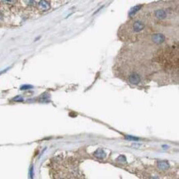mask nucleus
<instances>
[{
	"mask_svg": "<svg viewBox=\"0 0 179 179\" xmlns=\"http://www.w3.org/2000/svg\"><path fill=\"white\" fill-rule=\"evenodd\" d=\"M152 40L155 44H162L164 42L165 36L161 33H155L152 36Z\"/></svg>",
	"mask_w": 179,
	"mask_h": 179,
	"instance_id": "f257e3e1",
	"label": "nucleus"
},
{
	"mask_svg": "<svg viewBox=\"0 0 179 179\" xmlns=\"http://www.w3.org/2000/svg\"><path fill=\"white\" fill-rule=\"evenodd\" d=\"M128 81H129V83L131 84H138L140 82V77L138 73H133L129 76Z\"/></svg>",
	"mask_w": 179,
	"mask_h": 179,
	"instance_id": "f03ea898",
	"label": "nucleus"
},
{
	"mask_svg": "<svg viewBox=\"0 0 179 179\" xmlns=\"http://www.w3.org/2000/svg\"><path fill=\"white\" fill-rule=\"evenodd\" d=\"M133 31L135 32H140L144 29V23L141 21H136L133 24Z\"/></svg>",
	"mask_w": 179,
	"mask_h": 179,
	"instance_id": "7ed1b4c3",
	"label": "nucleus"
},
{
	"mask_svg": "<svg viewBox=\"0 0 179 179\" xmlns=\"http://www.w3.org/2000/svg\"><path fill=\"white\" fill-rule=\"evenodd\" d=\"M154 15H155V17L158 18V19L163 20V19H165L166 17H167V13L163 9H159L154 13Z\"/></svg>",
	"mask_w": 179,
	"mask_h": 179,
	"instance_id": "20e7f679",
	"label": "nucleus"
},
{
	"mask_svg": "<svg viewBox=\"0 0 179 179\" xmlns=\"http://www.w3.org/2000/svg\"><path fill=\"white\" fill-rule=\"evenodd\" d=\"M39 7L41 10L46 11L48 9H50V3L47 1H46V0H40L39 2Z\"/></svg>",
	"mask_w": 179,
	"mask_h": 179,
	"instance_id": "39448f33",
	"label": "nucleus"
},
{
	"mask_svg": "<svg viewBox=\"0 0 179 179\" xmlns=\"http://www.w3.org/2000/svg\"><path fill=\"white\" fill-rule=\"evenodd\" d=\"M157 166L161 170H167L169 169V163L167 161H159L157 163Z\"/></svg>",
	"mask_w": 179,
	"mask_h": 179,
	"instance_id": "423d86ee",
	"label": "nucleus"
},
{
	"mask_svg": "<svg viewBox=\"0 0 179 179\" xmlns=\"http://www.w3.org/2000/svg\"><path fill=\"white\" fill-rule=\"evenodd\" d=\"M94 155H95V157L98 159H103L105 157L106 154H105V152L103 151L102 149H98V150L94 153Z\"/></svg>",
	"mask_w": 179,
	"mask_h": 179,
	"instance_id": "0eeeda50",
	"label": "nucleus"
},
{
	"mask_svg": "<svg viewBox=\"0 0 179 179\" xmlns=\"http://www.w3.org/2000/svg\"><path fill=\"white\" fill-rule=\"evenodd\" d=\"M141 7H142V6H141V5H137V6H135V7H133L130 10V12H129V16H130V17L134 16V15H135V14L138 12V11L140 10Z\"/></svg>",
	"mask_w": 179,
	"mask_h": 179,
	"instance_id": "6e6552de",
	"label": "nucleus"
},
{
	"mask_svg": "<svg viewBox=\"0 0 179 179\" xmlns=\"http://www.w3.org/2000/svg\"><path fill=\"white\" fill-rule=\"evenodd\" d=\"M49 98H50V95L48 94V93H44V94L40 96V102H47L48 101H49Z\"/></svg>",
	"mask_w": 179,
	"mask_h": 179,
	"instance_id": "1a4fd4ad",
	"label": "nucleus"
},
{
	"mask_svg": "<svg viewBox=\"0 0 179 179\" xmlns=\"http://www.w3.org/2000/svg\"><path fill=\"white\" fill-rule=\"evenodd\" d=\"M13 101H15V102H23V98L21 96H17L13 98Z\"/></svg>",
	"mask_w": 179,
	"mask_h": 179,
	"instance_id": "9d476101",
	"label": "nucleus"
},
{
	"mask_svg": "<svg viewBox=\"0 0 179 179\" xmlns=\"http://www.w3.org/2000/svg\"><path fill=\"white\" fill-rule=\"evenodd\" d=\"M122 160H123V162H124V163L126 162V159H125V156L121 155L120 157H119V158L117 159V161L120 162V163H122Z\"/></svg>",
	"mask_w": 179,
	"mask_h": 179,
	"instance_id": "9b49d317",
	"label": "nucleus"
},
{
	"mask_svg": "<svg viewBox=\"0 0 179 179\" xmlns=\"http://www.w3.org/2000/svg\"><path fill=\"white\" fill-rule=\"evenodd\" d=\"M31 88L32 86H31V85H23V86L21 87V90H27V89H30Z\"/></svg>",
	"mask_w": 179,
	"mask_h": 179,
	"instance_id": "f8f14e48",
	"label": "nucleus"
},
{
	"mask_svg": "<svg viewBox=\"0 0 179 179\" xmlns=\"http://www.w3.org/2000/svg\"><path fill=\"white\" fill-rule=\"evenodd\" d=\"M2 1L6 3H13L16 2V0H2Z\"/></svg>",
	"mask_w": 179,
	"mask_h": 179,
	"instance_id": "ddd939ff",
	"label": "nucleus"
},
{
	"mask_svg": "<svg viewBox=\"0 0 179 179\" xmlns=\"http://www.w3.org/2000/svg\"><path fill=\"white\" fill-rule=\"evenodd\" d=\"M126 139H128V140H139L136 137H131V136H126Z\"/></svg>",
	"mask_w": 179,
	"mask_h": 179,
	"instance_id": "4468645a",
	"label": "nucleus"
},
{
	"mask_svg": "<svg viewBox=\"0 0 179 179\" xmlns=\"http://www.w3.org/2000/svg\"><path fill=\"white\" fill-rule=\"evenodd\" d=\"M30 175H31V177H33V173H32V167H31V169H30Z\"/></svg>",
	"mask_w": 179,
	"mask_h": 179,
	"instance_id": "2eb2a0df",
	"label": "nucleus"
},
{
	"mask_svg": "<svg viewBox=\"0 0 179 179\" xmlns=\"http://www.w3.org/2000/svg\"><path fill=\"white\" fill-rule=\"evenodd\" d=\"M5 71H7V69H5V70H4V71H2V72H0V74H2L3 73H4Z\"/></svg>",
	"mask_w": 179,
	"mask_h": 179,
	"instance_id": "dca6fc26",
	"label": "nucleus"
}]
</instances>
